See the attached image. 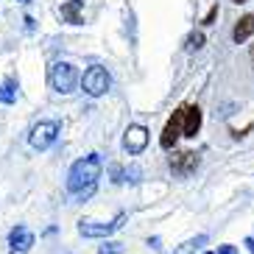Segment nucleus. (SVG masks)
Instances as JSON below:
<instances>
[{
    "label": "nucleus",
    "mask_w": 254,
    "mask_h": 254,
    "mask_svg": "<svg viewBox=\"0 0 254 254\" xmlns=\"http://www.w3.org/2000/svg\"><path fill=\"white\" fill-rule=\"evenodd\" d=\"M104 162L98 154H87V157L75 159L67 171V193L73 195L75 201H87L92 198L98 190V179H101Z\"/></svg>",
    "instance_id": "nucleus-1"
},
{
    "label": "nucleus",
    "mask_w": 254,
    "mask_h": 254,
    "mask_svg": "<svg viewBox=\"0 0 254 254\" xmlns=\"http://www.w3.org/2000/svg\"><path fill=\"white\" fill-rule=\"evenodd\" d=\"M48 78H51V87L59 92V95H70V92H75V87L81 84V75H78L75 64H70V62H53Z\"/></svg>",
    "instance_id": "nucleus-2"
},
{
    "label": "nucleus",
    "mask_w": 254,
    "mask_h": 254,
    "mask_svg": "<svg viewBox=\"0 0 254 254\" xmlns=\"http://www.w3.org/2000/svg\"><path fill=\"white\" fill-rule=\"evenodd\" d=\"M109 87H112V78H109L106 67H101V64H92V67L81 75V90L87 92L90 98L106 95V92H109Z\"/></svg>",
    "instance_id": "nucleus-3"
},
{
    "label": "nucleus",
    "mask_w": 254,
    "mask_h": 254,
    "mask_svg": "<svg viewBox=\"0 0 254 254\" xmlns=\"http://www.w3.org/2000/svg\"><path fill=\"white\" fill-rule=\"evenodd\" d=\"M62 126L56 123V120H39L37 126L31 128V134H28V142H31V148H37V151H48L56 142V137H59Z\"/></svg>",
    "instance_id": "nucleus-4"
},
{
    "label": "nucleus",
    "mask_w": 254,
    "mask_h": 254,
    "mask_svg": "<svg viewBox=\"0 0 254 254\" xmlns=\"http://www.w3.org/2000/svg\"><path fill=\"white\" fill-rule=\"evenodd\" d=\"M123 221H126L123 212L115 221H109V224H101V221H78V235L81 238H109L112 232H118L123 226Z\"/></svg>",
    "instance_id": "nucleus-5"
},
{
    "label": "nucleus",
    "mask_w": 254,
    "mask_h": 254,
    "mask_svg": "<svg viewBox=\"0 0 254 254\" xmlns=\"http://www.w3.org/2000/svg\"><path fill=\"white\" fill-rule=\"evenodd\" d=\"M145 148H148V128L140 126V123L128 126L126 134H123V151L131 154V157H137V154H142Z\"/></svg>",
    "instance_id": "nucleus-6"
},
{
    "label": "nucleus",
    "mask_w": 254,
    "mask_h": 254,
    "mask_svg": "<svg viewBox=\"0 0 254 254\" xmlns=\"http://www.w3.org/2000/svg\"><path fill=\"white\" fill-rule=\"evenodd\" d=\"M179 115V123H182V137H195L198 128H201V109L193 104H182L176 109Z\"/></svg>",
    "instance_id": "nucleus-7"
},
{
    "label": "nucleus",
    "mask_w": 254,
    "mask_h": 254,
    "mask_svg": "<svg viewBox=\"0 0 254 254\" xmlns=\"http://www.w3.org/2000/svg\"><path fill=\"white\" fill-rule=\"evenodd\" d=\"M31 246H34V232L28 226L17 224L8 232V254H28Z\"/></svg>",
    "instance_id": "nucleus-8"
},
{
    "label": "nucleus",
    "mask_w": 254,
    "mask_h": 254,
    "mask_svg": "<svg viewBox=\"0 0 254 254\" xmlns=\"http://www.w3.org/2000/svg\"><path fill=\"white\" fill-rule=\"evenodd\" d=\"M195 168H198V154H193V151H182V154L171 157V171L176 176H190Z\"/></svg>",
    "instance_id": "nucleus-9"
},
{
    "label": "nucleus",
    "mask_w": 254,
    "mask_h": 254,
    "mask_svg": "<svg viewBox=\"0 0 254 254\" xmlns=\"http://www.w3.org/2000/svg\"><path fill=\"white\" fill-rule=\"evenodd\" d=\"M182 137V123H179V115L173 112L171 115V120L165 123V128H162V137H159V145H162L165 151H173L176 148V140Z\"/></svg>",
    "instance_id": "nucleus-10"
},
{
    "label": "nucleus",
    "mask_w": 254,
    "mask_h": 254,
    "mask_svg": "<svg viewBox=\"0 0 254 254\" xmlns=\"http://www.w3.org/2000/svg\"><path fill=\"white\" fill-rule=\"evenodd\" d=\"M254 37V14H243L235 23V31H232V39L238 42V45H243L246 39H252Z\"/></svg>",
    "instance_id": "nucleus-11"
},
{
    "label": "nucleus",
    "mask_w": 254,
    "mask_h": 254,
    "mask_svg": "<svg viewBox=\"0 0 254 254\" xmlns=\"http://www.w3.org/2000/svg\"><path fill=\"white\" fill-rule=\"evenodd\" d=\"M17 90H20V84H17L14 75L3 78V81H0V104H3V106L17 104Z\"/></svg>",
    "instance_id": "nucleus-12"
},
{
    "label": "nucleus",
    "mask_w": 254,
    "mask_h": 254,
    "mask_svg": "<svg viewBox=\"0 0 254 254\" xmlns=\"http://www.w3.org/2000/svg\"><path fill=\"white\" fill-rule=\"evenodd\" d=\"M59 11H62V17H64L67 23L81 25V6H78V3H73V0H70V3H64V6L59 8Z\"/></svg>",
    "instance_id": "nucleus-13"
},
{
    "label": "nucleus",
    "mask_w": 254,
    "mask_h": 254,
    "mask_svg": "<svg viewBox=\"0 0 254 254\" xmlns=\"http://www.w3.org/2000/svg\"><path fill=\"white\" fill-rule=\"evenodd\" d=\"M204 243H207V235H195V238L185 240V243H182V246L176 249V252H173V254H193L195 249H201Z\"/></svg>",
    "instance_id": "nucleus-14"
},
{
    "label": "nucleus",
    "mask_w": 254,
    "mask_h": 254,
    "mask_svg": "<svg viewBox=\"0 0 254 254\" xmlns=\"http://www.w3.org/2000/svg\"><path fill=\"white\" fill-rule=\"evenodd\" d=\"M185 48L190 53L201 51V48H204V34H201V31H190V34H187V39H185Z\"/></svg>",
    "instance_id": "nucleus-15"
},
{
    "label": "nucleus",
    "mask_w": 254,
    "mask_h": 254,
    "mask_svg": "<svg viewBox=\"0 0 254 254\" xmlns=\"http://www.w3.org/2000/svg\"><path fill=\"white\" fill-rule=\"evenodd\" d=\"M215 17H218V3H215L212 8H209V11H207V17L201 20V25H212V23H215Z\"/></svg>",
    "instance_id": "nucleus-16"
},
{
    "label": "nucleus",
    "mask_w": 254,
    "mask_h": 254,
    "mask_svg": "<svg viewBox=\"0 0 254 254\" xmlns=\"http://www.w3.org/2000/svg\"><path fill=\"white\" fill-rule=\"evenodd\" d=\"M123 249H120V243H106V246H101V254H120Z\"/></svg>",
    "instance_id": "nucleus-17"
},
{
    "label": "nucleus",
    "mask_w": 254,
    "mask_h": 254,
    "mask_svg": "<svg viewBox=\"0 0 254 254\" xmlns=\"http://www.w3.org/2000/svg\"><path fill=\"white\" fill-rule=\"evenodd\" d=\"M215 254H240V252H238V246H221Z\"/></svg>",
    "instance_id": "nucleus-18"
},
{
    "label": "nucleus",
    "mask_w": 254,
    "mask_h": 254,
    "mask_svg": "<svg viewBox=\"0 0 254 254\" xmlns=\"http://www.w3.org/2000/svg\"><path fill=\"white\" fill-rule=\"evenodd\" d=\"M246 246L252 249V254H254V238H246Z\"/></svg>",
    "instance_id": "nucleus-19"
},
{
    "label": "nucleus",
    "mask_w": 254,
    "mask_h": 254,
    "mask_svg": "<svg viewBox=\"0 0 254 254\" xmlns=\"http://www.w3.org/2000/svg\"><path fill=\"white\" fill-rule=\"evenodd\" d=\"M249 59H252V67H254V45H252V51H249Z\"/></svg>",
    "instance_id": "nucleus-20"
},
{
    "label": "nucleus",
    "mask_w": 254,
    "mask_h": 254,
    "mask_svg": "<svg viewBox=\"0 0 254 254\" xmlns=\"http://www.w3.org/2000/svg\"><path fill=\"white\" fill-rule=\"evenodd\" d=\"M235 3H246V0H235Z\"/></svg>",
    "instance_id": "nucleus-21"
},
{
    "label": "nucleus",
    "mask_w": 254,
    "mask_h": 254,
    "mask_svg": "<svg viewBox=\"0 0 254 254\" xmlns=\"http://www.w3.org/2000/svg\"><path fill=\"white\" fill-rule=\"evenodd\" d=\"M20 3H31V0H20Z\"/></svg>",
    "instance_id": "nucleus-22"
},
{
    "label": "nucleus",
    "mask_w": 254,
    "mask_h": 254,
    "mask_svg": "<svg viewBox=\"0 0 254 254\" xmlns=\"http://www.w3.org/2000/svg\"><path fill=\"white\" fill-rule=\"evenodd\" d=\"M204 254H215V252H204Z\"/></svg>",
    "instance_id": "nucleus-23"
}]
</instances>
